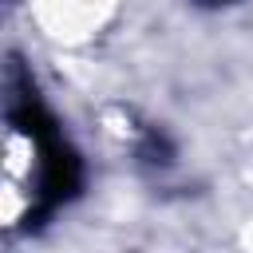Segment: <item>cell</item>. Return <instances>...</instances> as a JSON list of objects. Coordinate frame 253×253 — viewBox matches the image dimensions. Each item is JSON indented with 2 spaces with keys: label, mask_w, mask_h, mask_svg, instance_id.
I'll return each mask as SVG.
<instances>
[{
  "label": "cell",
  "mask_w": 253,
  "mask_h": 253,
  "mask_svg": "<svg viewBox=\"0 0 253 253\" xmlns=\"http://www.w3.org/2000/svg\"><path fill=\"white\" fill-rule=\"evenodd\" d=\"M202 4H233V0H202Z\"/></svg>",
  "instance_id": "obj_1"
}]
</instances>
